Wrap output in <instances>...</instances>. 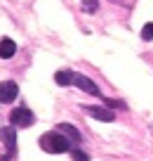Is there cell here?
Instances as JSON below:
<instances>
[{
  "label": "cell",
  "mask_w": 153,
  "mask_h": 161,
  "mask_svg": "<svg viewBox=\"0 0 153 161\" xmlns=\"http://www.w3.org/2000/svg\"><path fill=\"white\" fill-rule=\"evenodd\" d=\"M54 80H57V86H78L83 92H89V95H94V97H101L99 88L83 74H75V71H57Z\"/></svg>",
  "instance_id": "6da1fadb"
},
{
  "label": "cell",
  "mask_w": 153,
  "mask_h": 161,
  "mask_svg": "<svg viewBox=\"0 0 153 161\" xmlns=\"http://www.w3.org/2000/svg\"><path fill=\"white\" fill-rule=\"evenodd\" d=\"M38 142H40V147H43V152H49V154L71 152V140L64 135V133H45Z\"/></svg>",
  "instance_id": "7a4b0ae2"
},
{
  "label": "cell",
  "mask_w": 153,
  "mask_h": 161,
  "mask_svg": "<svg viewBox=\"0 0 153 161\" xmlns=\"http://www.w3.org/2000/svg\"><path fill=\"white\" fill-rule=\"evenodd\" d=\"M10 123L17 128H28L35 123V116L31 109H26V107H17V109L10 111Z\"/></svg>",
  "instance_id": "3957f363"
},
{
  "label": "cell",
  "mask_w": 153,
  "mask_h": 161,
  "mask_svg": "<svg viewBox=\"0 0 153 161\" xmlns=\"http://www.w3.org/2000/svg\"><path fill=\"white\" fill-rule=\"evenodd\" d=\"M17 95H19V86L14 80H3L0 83V102L3 104H10L12 100H17Z\"/></svg>",
  "instance_id": "277c9868"
},
{
  "label": "cell",
  "mask_w": 153,
  "mask_h": 161,
  "mask_svg": "<svg viewBox=\"0 0 153 161\" xmlns=\"http://www.w3.org/2000/svg\"><path fill=\"white\" fill-rule=\"evenodd\" d=\"M0 140L5 142L7 154H12V156L17 154V133H14V126H5V128H0Z\"/></svg>",
  "instance_id": "5b68a950"
},
{
  "label": "cell",
  "mask_w": 153,
  "mask_h": 161,
  "mask_svg": "<svg viewBox=\"0 0 153 161\" xmlns=\"http://www.w3.org/2000/svg\"><path fill=\"white\" fill-rule=\"evenodd\" d=\"M83 111L87 116H92V119H97V121H113L115 119V114L109 107H83Z\"/></svg>",
  "instance_id": "8992f818"
},
{
  "label": "cell",
  "mask_w": 153,
  "mask_h": 161,
  "mask_svg": "<svg viewBox=\"0 0 153 161\" xmlns=\"http://www.w3.org/2000/svg\"><path fill=\"white\" fill-rule=\"evenodd\" d=\"M14 52H17V45H14V40H12V38H3V40H0V57H3V59L14 57Z\"/></svg>",
  "instance_id": "52a82bcc"
},
{
  "label": "cell",
  "mask_w": 153,
  "mask_h": 161,
  "mask_svg": "<svg viewBox=\"0 0 153 161\" xmlns=\"http://www.w3.org/2000/svg\"><path fill=\"white\" fill-rule=\"evenodd\" d=\"M57 130H61V133H66V137H69L71 142H80L83 140V135H80V130L75 126H71V123H59L57 126Z\"/></svg>",
  "instance_id": "ba28073f"
},
{
  "label": "cell",
  "mask_w": 153,
  "mask_h": 161,
  "mask_svg": "<svg viewBox=\"0 0 153 161\" xmlns=\"http://www.w3.org/2000/svg\"><path fill=\"white\" fill-rule=\"evenodd\" d=\"M71 159L73 161H89V154L83 149H71Z\"/></svg>",
  "instance_id": "9c48e42d"
},
{
  "label": "cell",
  "mask_w": 153,
  "mask_h": 161,
  "mask_svg": "<svg viewBox=\"0 0 153 161\" xmlns=\"http://www.w3.org/2000/svg\"><path fill=\"white\" fill-rule=\"evenodd\" d=\"M97 7H99L97 0H83V10L85 12H97Z\"/></svg>",
  "instance_id": "30bf717a"
},
{
  "label": "cell",
  "mask_w": 153,
  "mask_h": 161,
  "mask_svg": "<svg viewBox=\"0 0 153 161\" xmlns=\"http://www.w3.org/2000/svg\"><path fill=\"white\" fill-rule=\"evenodd\" d=\"M141 38L144 40H153V24H146L141 29Z\"/></svg>",
  "instance_id": "8fae6325"
},
{
  "label": "cell",
  "mask_w": 153,
  "mask_h": 161,
  "mask_svg": "<svg viewBox=\"0 0 153 161\" xmlns=\"http://www.w3.org/2000/svg\"><path fill=\"white\" fill-rule=\"evenodd\" d=\"M113 3H123V0H113Z\"/></svg>",
  "instance_id": "7c38bea8"
}]
</instances>
